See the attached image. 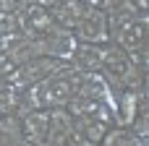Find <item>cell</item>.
Returning <instances> with one entry per match:
<instances>
[{
  "instance_id": "obj_1",
  "label": "cell",
  "mask_w": 149,
  "mask_h": 146,
  "mask_svg": "<svg viewBox=\"0 0 149 146\" xmlns=\"http://www.w3.org/2000/svg\"><path fill=\"white\" fill-rule=\"evenodd\" d=\"M102 78L113 91H141L147 86V71H141L128 52L115 47L113 42L105 44V57H102Z\"/></svg>"
},
{
  "instance_id": "obj_2",
  "label": "cell",
  "mask_w": 149,
  "mask_h": 146,
  "mask_svg": "<svg viewBox=\"0 0 149 146\" xmlns=\"http://www.w3.org/2000/svg\"><path fill=\"white\" fill-rule=\"evenodd\" d=\"M73 78H76V71L71 68V63L52 73L50 78H45L42 84L34 86V94H37V102L42 110H60L71 102L73 97Z\"/></svg>"
},
{
  "instance_id": "obj_3",
  "label": "cell",
  "mask_w": 149,
  "mask_h": 146,
  "mask_svg": "<svg viewBox=\"0 0 149 146\" xmlns=\"http://www.w3.org/2000/svg\"><path fill=\"white\" fill-rule=\"evenodd\" d=\"M68 63L63 60H55V57H31L21 65H16L10 73H8V81L16 86V89H31L37 84H42L45 78H50L52 73L63 71Z\"/></svg>"
},
{
  "instance_id": "obj_4",
  "label": "cell",
  "mask_w": 149,
  "mask_h": 146,
  "mask_svg": "<svg viewBox=\"0 0 149 146\" xmlns=\"http://www.w3.org/2000/svg\"><path fill=\"white\" fill-rule=\"evenodd\" d=\"M76 42L84 44H110V29H107V13L89 8L84 13V18L79 21V26L73 29Z\"/></svg>"
},
{
  "instance_id": "obj_5",
  "label": "cell",
  "mask_w": 149,
  "mask_h": 146,
  "mask_svg": "<svg viewBox=\"0 0 149 146\" xmlns=\"http://www.w3.org/2000/svg\"><path fill=\"white\" fill-rule=\"evenodd\" d=\"M16 18H18V31L24 37H42V34H47L55 26L52 16H50V8L29 3V0L16 10Z\"/></svg>"
},
{
  "instance_id": "obj_6",
  "label": "cell",
  "mask_w": 149,
  "mask_h": 146,
  "mask_svg": "<svg viewBox=\"0 0 149 146\" xmlns=\"http://www.w3.org/2000/svg\"><path fill=\"white\" fill-rule=\"evenodd\" d=\"M110 42L115 47H120L123 52H136L144 44H149V13H141L136 21H131L128 26H123L120 31H115L110 37Z\"/></svg>"
},
{
  "instance_id": "obj_7",
  "label": "cell",
  "mask_w": 149,
  "mask_h": 146,
  "mask_svg": "<svg viewBox=\"0 0 149 146\" xmlns=\"http://www.w3.org/2000/svg\"><path fill=\"white\" fill-rule=\"evenodd\" d=\"M139 107V91H113L110 97V112H113V125L118 128H131Z\"/></svg>"
},
{
  "instance_id": "obj_8",
  "label": "cell",
  "mask_w": 149,
  "mask_h": 146,
  "mask_svg": "<svg viewBox=\"0 0 149 146\" xmlns=\"http://www.w3.org/2000/svg\"><path fill=\"white\" fill-rule=\"evenodd\" d=\"M102 57H105V44H84V42H79L68 63H71L73 71L100 73L102 71Z\"/></svg>"
},
{
  "instance_id": "obj_9",
  "label": "cell",
  "mask_w": 149,
  "mask_h": 146,
  "mask_svg": "<svg viewBox=\"0 0 149 146\" xmlns=\"http://www.w3.org/2000/svg\"><path fill=\"white\" fill-rule=\"evenodd\" d=\"M73 94H76V97H92V99L110 102L113 89L107 86V81L102 78V73H81V71H76V78H73Z\"/></svg>"
},
{
  "instance_id": "obj_10",
  "label": "cell",
  "mask_w": 149,
  "mask_h": 146,
  "mask_svg": "<svg viewBox=\"0 0 149 146\" xmlns=\"http://www.w3.org/2000/svg\"><path fill=\"white\" fill-rule=\"evenodd\" d=\"M86 10H89L86 0H60L58 5L50 8V16H52V24H55V26L73 31V29L79 26V21L84 18Z\"/></svg>"
},
{
  "instance_id": "obj_11",
  "label": "cell",
  "mask_w": 149,
  "mask_h": 146,
  "mask_svg": "<svg viewBox=\"0 0 149 146\" xmlns=\"http://www.w3.org/2000/svg\"><path fill=\"white\" fill-rule=\"evenodd\" d=\"M18 120H21L24 138L31 146L42 144L47 138V131H50V110H34V112H29V115H24Z\"/></svg>"
},
{
  "instance_id": "obj_12",
  "label": "cell",
  "mask_w": 149,
  "mask_h": 146,
  "mask_svg": "<svg viewBox=\"0 0 149 146\" xmlns=\"http://www.w3.org/2000/svg\"><path fill=\"white\" fill-rule=\"evenodd\" d=\"M141 16V10L131 3V0H123L120 5H115L110 13H107V29H110V37L115 34V31H120L123 26H128L131 21H136Z\"/></svg>"
},
{
  "instance_id": "obj_13",
  "label": "cell",
  "mask_w": 149,
  "mask_h": 146,
  "mask_svg": "<svg viewBox=\"0 0 149 146\" xmlns=\"http://www.w3.org/2000/svg\"><path fill=\"white\" fill-rule=\"evenodd\" d=\"M71 131H73V118L68 115V110L65 107L50 110V131H47V138L65 144V138H68Z\"/></svg>"
},
{
  "instance_id": "obj_14",
  "label": "cell",
  "mask_w": 149,
  "mask_h": 146,
  "mask_svg": "<svg viewBox=\"0 0 149 146\" xmlns=\"http://www.w3.org/2000/svg\"><path fill=\"white\" fill-rule=\"evenodd\" d=\"M73 128H76L92 146H100V141L105 138V133H107V128H110V123L94 120V118H73Z\"/></svg>"
},
{
  "instance_id": "obj_15",
  "label": "cell",
  "mask_w": 149,
  "mask_h": 146,
  "mask_svg": "<svg viewBox=\"0 0 149 146\" xmlns=\"http://www.w3.org/2000/svg\"><path fill=\"white\" fill-rule=\"evenodd\" d=\"M100 146H147V138L136 136L131 128H118V125H110L105 138L100 141Z\"/></svg>"
},
{
  "instance_id": "obj_16",
  "label": "cell",
  "mask_w": 149,
  "mask_h": 146,
  "mask_svg": "<svg viewBox=\"0 0 149 146\" xmlns=\"http://www.w3.org/2000/svg\"><path fill=\"white\" fill-rule=\"evenodd\" d=\"M0 146H31L21 133V120L8 115L0 118Z\"/></svg>"
},
{
  "instance_id": "obj_17",
  "label": "cell",
  "mask_w": 149,
  "mask_h": 146,
  "mask_svg": "<svg viewBox=\"0 0 149 146\" xmlns=\"http://www.w3.org/2000/svg\"><path fill=\"white\" fill-rule=\"evenodd\" d=\"M16 37H24V34L18 31V18H16V13L0 10V39H16Z\"/></svg>"
},
{
  "instance_id": "obj_18",
  "label": "cell",
  "mask_w": 149,
  "mask_h": 146,
  "mask_svg": "<svg viewBox=\"0 0 149 146\" xmlns=\"http://www.w3.org/2000/svg\"><path fill=\"white\" fill-rule=\"evenodd\" d=\"M13 60H10V52L8 50H0V78H5L10 71H13Z\"/></svg>"
},
{
  "instance_id": "obj_19",
  "label": "cell",
  "mask_w": 149,
  "mask_h": 146,
  "mask_svg": "<svg viewBox=\"0 0 149 146\" xmlns=\"http://www.w3.org/2000/svg\"><path fill=\"white\" fill-rule=\"evenodd\" d=\"M123 0H86V5L89 8H97V10H105V13H110L115 5H120Z\"/></svg>"
},
{
  "instance_id": "obj_20",
  "label": "cell",
  "mask_w": 149,
  "mask_h": 146,
  "mask_svg": "<svg viewBox=\"0 0 149 146\" xmlns=\"http://www.w3.org/2000/svg\"><path fill=\"white\" fill-rule=\"evenodd\" d=\"M131 3H134L141 13H147V10H149V0H131Z\"/></svg>"
},
{
  "instance_id": "obj_21",
  "label": "cell",
  "mask_w": 149,
  "mask_h": 146,
  "mask_svg": "<svg viewBox=\"0 0 149 146\" xmlns=\"http://www.w3.org/2000/svg\"><path fill=\"white\" fill-rule=\"evenodd\" d=\"M37 146H63L60 141H52V138H45L42 144H37Z\"/></svg>"
},
{
  "instance_id": "obj_22",
  "label": "cell",
  "mask_w": 149,
  "mask_h": 146,
  "mask_svg": "<svg viewBox=\"0 0 149 146\" xmlns=\"http://www.w3.org/2000/svg\"><path fill=\"white\" fill-rule=\"evenodd\" d=\"M8 3H26V0H8Z\"/></svg>"
}]
</instances>
